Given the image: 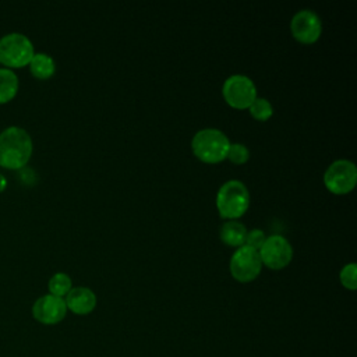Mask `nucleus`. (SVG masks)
<instances>
[{
    "label": "nucleus",
    "mask_w": 357,
    "mask_h": 357,
    "mask_svg": "<svg viewBox=\"0 0 357 357\" xmlns=\"http://www.w3.org/2000/svg\"><path fill=\"white\" fill-rule=\"evenodd\" d=\"M32 138L25 128L8 126L0 131V166L7 169L24 167L32 155Z\"/></svg>",
    "instance_id": "1"
},
{
    "label": "nucleus",
    "mask_w": 357,
    "mask_h": 357,
    "mask_svg": "<svg viewBox=\"0 0 357 357\" xmlns=\"http://www.w3.org/2000/svg\"><path fill=\"white\" fill-rule=\"evenodd\" d=\"M230 141L218 128H202L197 131L191 141L194 155L206 163H219L227 156Z\"/></svg>",
    "instance_id": "2"
},
{
    "label": "nucleus",
    "mask_w": 357,
    "mask_h": 357,
    "mask_svg": "<svg viewBox=\"0 0 357 357\" xmlns=\"http://www.w3.org/2000/svg\"><path fill=\"white\" fill-rule=\"evenodd\" d=\"M250 205V192L247 185L240 180H227L216 194V206L222 218L236 220L243 216Z\"/></svg>",
    "instance_id": "3"
},
{
    "label": "nucleus",
    "mask_w": 357,
    "mask_h": 357,
    "mask_svg": "<svg viewBox=\"0 0 357 357\" xmlns=\"http://www.w3.org/2000/svg\"><path fill=\"white\" fill-rule=\"evenodd\" d=\"M35 54L32 40L21 32H8L0 38V63L7 68L29 64Z\"/></svg>",
    "instance_id": "4"
},
{
    "label": "nucleus",
    "mask_w": 357,
    "mask_h": 357,
    "mask_svg": "<svg viewBox=\"0 0 357 357\" xmlns=\"http://www.w3.org/2000/svg\"><path fill=\"white\" fill-rule=\"evenodd\" d=\"M325 187L333 194H347L357 183V167L349 159L332 162L324 173Z\"/></svg>",
    "instance_id": "5"
},
{
    "label": "nucleus",
    "mask_w": 357,
    "mask_h": 357,
    "mask_svg": "<svg viewBox=\"0 0 357 357\" xmlns=\"http://www.w3.org/2000/svg\"><path fill=\"white\" fill-rule=\"evenodd\" d=\"M225 100L234 109H245L257 98V86L254 81L243 74L227 77L222 86Z\"/></svg>",
    "instance_id": "6"
},
{
    "label": "nucleus",
    "mask_w": 357,
    "mask_h": 357,
    "mask_svg": "<svg viewBox=\"0 0 357 357\" xmlns=\"http://www.w3.org/2000/svg\"><path fill=\"white\" fill-rule=\"evenodd\" d=\"M262 268V261L258 250L248 245L237 247L230 258V273L231 276L243 283L254 280Z\"/></svg>",
    "instance_id": "7"
},
{
    "label": "nucleus",
    "mask_w": 357,
    "mask_h": 357,
    "mask_svg": "<svg viewBox=\"0 0 357 357\" xmlns=\"http://www.w3.org/2000/svg\"><path fill=\"white\" fill-rule=\"evenodd\" d=\"M258 252L262 264L271 269H282L293 258V247L282 234L268 236Z\"/></svg>",
    "instance_id": "8"
},
{
    "label": "nucleus",
    "mask_w": 357,
    "mask_h": 357,
    "mask_svg": "<svg viewBox=\"0 0 357 357\" xmlns=\"http://www.w3.org/2000/svg\"><path fill=\"white\" fill-rule=\"evenodd\" d=\"M290 31L294 39L301 43L310 45L318 40L322 32V22L319 15L310 10L304 8L297 11L290 21Z\"/></svg>",
    "instance_id": "9"
},
{
    "label": "nucleus",
    "mask_w": 357,
    "mask_h": 357,
    "mask_svg": "<svg viewBox=\"0 0 357 357\" xmlns=\"http://www.w3.org/2000/svg\"><path fill=\"white\" fill-rule=\"evenodd\" d=\"M67 312V305L63 297L53 294L40 296L32 305V315L36 321L45 325H54L60 322Z\"/></svg>",
    "instance_id": "10"
},
{
    "label": "nucleus",
    "mask_w": 357,
    "mask_h": 357,
    "mask_svg": "<svg viewBox=\"0 0 357 357\" xmlns=\"http://www.w3.org/2000/svg\"><path fill=\"white\" fill-rule=\"evenodd\" d=\"M66 305L70 311L78 315H85L93 311L96 305V296L89 287H73L66 296Z\"/></svg>",
    "instance_id": "11"
},
{
    "label": "nucleus",
    "mask_w": 357,
    "mask_h": 357,
    "mask_svg": "<svg viewBox=\"0 0 357 357\" xmlns=\"http://www.w3.org/2000/svg\"><path fill=\"white\" fill-rule=\"evenodd\" d=\"M247 229L245 226L238 220H227L220 226L219 236L223 243H226L230 247H241L244 245Z\"/></svg>",
    "instance_id": "12"
},
{
    "label": "nucleus",
    "mask_w": 357,
    "mask_h": 357,
    "mask_svg": "<svg viewBox=\"0 0 357 357\" xmlns=\"http://www.w3.org/2000/svg\"><path fill=\"white\" fill-rule=\"evenodd\" d=\"M28 66H29L32 75H35L39 79H47L56 71V63H54L53 57L43 52L35 53Z\"/></svg>",
    "instance_id": "13"
},
{
    "label": "nucleus",
    "mask_w": 357,
    "mask_h": 357,
    "mask_svg": "<svg viewBox=\"0 0 357 357\" xmlns=\"http://www.w3.org/2000/svg\"><path fill=\"white\" fill-rule=\"evenodd\" d=\"M18 77L14 70L7 67H0V103L11 100L18 91Z\"/></svg>",
    "instance_id": "14"
},
{
    "label": "nucleus",
    "mask_w": 357,
    "mask_h": 357,
    "mask_svg": "<svg viewBox=\"0 0 357 357\" xmlns=\"http://www.w3.org/2000/svg\"><path fill=\"white\" fill-rule=\"evenodd\" d=\"M47 287H49L50 294H53V296H57V297L67 296V293L73 289L71 278L64 272H57L49 279Z\"/></svg>",
    "instance_id": "15"
},
{
    "label": "nucleus",
    "mask_w": 357,
    "mask_h": 357,
    "mask_svg": "<svg viewBox=\"0 0 357 357\" xmlns=\"http://www.w3.org/2000/svg\"><path fill=\"white\" fill-rule=\"evenodd\" d=\"M248 109H250L251 116L257 120H261V121L268 120L273 114V107H272L271 102L265 98H258L257 96L252 100V103L248 106Z\"/></svg>",
    "instance_id": "16"
},
{
    "label": "nucleus",
    "mask_w": 357,
    "mask_h": 357,
    "mask_svg": "<svg viewBox=\"0 0 357 357\" xmlns=\"http://www.w3.org/2000/svg\"><path fill=\"white\" fill-rule=\"evenodd\" d=\"M340 282L349 290H356L357 287V265L354 262L346 264L340 271Z\"/></svg>",
    "instance_id": "17"
},
{
    "label": "nucleus",
    "mask_w": 357,
    "mask_h": 357,
    "mask_svg": "<svg viewBox=\"0 0 357 357\" xmlns=\"http://www.w3.org/2000/svg\"><path fill=\"white\" fill-rule=\"evenodd\" d=\"M226 158H227L230 162L236 163V165H241V163H245V162L248 160V158H250V151H248V148H247L244 144L234 142V144H230Z\"/></svg>",
    "instance_id": "18"
},
{
    "label": "nucleus",
    "mask_w": 357,
    "mask_h": 357,
    "mask_svg": "<svg viewBox=\"0 0 357 357\" xmlns=\"http://www.w3.org/2000/svg\"><path fill=\"white\" fill-rule=\"evenodd\" d=\"M266 236L264 233V230L261 229H252V230H247L245 234V240H244V245H248L254 250H259L261 245L264 244Z\"/></svg>",
    "instance_id": "19"
},
{
    "label": "nucleus",
    "mask_w": 357,
    "mask_h": 357,
    "mask_svg": "<svg viewBox=\"0 0 357 357\" xmlns=\"http://www.w3.org/2000/svg\"><path fill=\"white\" fill-rule=\"evenodd\" d=\"M7 187V178L0 173V191H3Z\"/></svg>",
    "instance_id": "20"
}]
</instances>
